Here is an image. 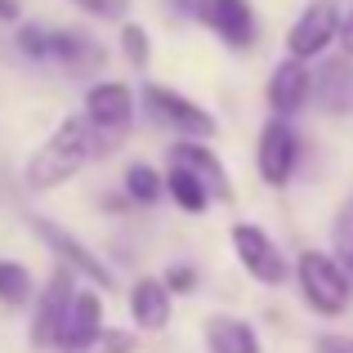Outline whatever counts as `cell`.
<instances>
[{"label": "cell", "mask_w": 353, "mask_h": 353, "mask_svg": "<svg viewBox=\"0 0 353 353\" xmlns=\"http://www.w3.org/2000/svg\"><path fill=\"white\" fill-rule=\"evenodd\" d=\"M206 349L210 353H264L255 327H250L246 318H233V313L206 318Z\"/></svg>", "instance_id": "obj_17"}, {"label": "cell", "mask_w": 353, "mask_h": 353, "mask_svg": "<svg viewBox=\"0 0 353 353\" xmlns=\"http://www.w3.org/2000/svg\"><path fill=\"white\" fill-rule=\"evenodd\" d=\"M32 228H36V237H41L45 246L54 250V255H59L63 268L81 273L85 282H94V286H112V268H108L81 237H72L63 224H54V219H45V215H32Z\"/></svg>", "instance_id": "obj_7"}, {"label": "cell", "mask_w": 353, "mask_h": 353, "mask_svg": "<svg viewBox=\"0 0 353 353\" xmlns=\"http://www.w3.org/2000/svg\"><path fill=\"white\" fill-rule=\"evenodd\" d=\"M170 309H174V295L165 291L161 277H139L130 286V318H134L139 331H161L170 322Z\"/></svg>", "instance_id": "obj_13"}, {"label": "cell", "mask_w": 353, "mask_h": 353, "mask_svg": "<svg viewBox=\"0 0 353 353\" xmlns=\"http://www.w3.org/2000/svg\"><path fill=\"white\" fill-rule=\"evenodd\" d=\"M161 282H165V291H170V295H188L192 286H197V273H192L188 264H174L170 273L161 277Z\"/></svg>", "instance_id": "obj_25"}, {"label": "cell", "mask_w": 353, "mask_h": 353, "mask_svg": "<svg viewBox=\"0 0 353 353\" xmlns=\"http://www.w3.org/2000/svg\"><path fill=\"white\" fill-rule=\"evenodd\" d=\"M0 300H5L9 309L32 300V273H27L23 264H14V259H0Z\"/></svg>", "instance_id": "obj_20"}, {"label": "cell", "mask_w": 353, "mask_h": 353, "mask_svg": "<svg viewBox=\"0 0 353 353\" xmlns=\"http://www.w3.org/2000/svg\"><path fill=\"white\" fill-rule=\"evenodd\" d=\"M336 41L345 45V59H353V5L340 14V32H336Z\"/></svg>", "instance_id": "obj_29"}, {"label": "cell", "mask_w": 353, "mask_h": 353, "mask_svg": "<svg viewBox=\"0 0 353 353\" xmlns=\"http://www.w3.org/2000/svg\"><path fill=\"white\" fill-rule=\"evenodd\" d=\"M336 246L345 255V264H353V201L340 210V224H336Z\"/></svg>", "instance_id": "obj_24"}, {"label": "cell", "mask_w": 353, "mask_h": 353, "mask_svg": "<svg viewBox=\"0 0 353 353\" xmlns=\"http://www.w3.org/2000/svg\"><path fill=\"white\" fill-rule=\"evenodd\" d=\"M161 192H165V183H161V174H157L152 165H143V161L125 165V197H130V201H139V206H152Z\"/></svg>", "instance_id": "obj_19"}, {"label": "cell", "mask_w": 353, "mask_h": 353, "mask_svg": "<svg viewBox=\"0 0 353 353\" xmlns=\"http://www.w3.org/2000/svg\"><path fill=\"white\" fill-rule=\"evenodd\" d=\"M313 353H353V336H318Z\"/></svg>", "instance_id": "obj_28"}, {"label": "cell", "mask_w": 353, "mask_h": 353, "mask_svg": "<svg viewBox=\"0 0 353 353\" xmlns=\"http://www.w3.org/2000/svg\"><path fill=\"white\" fill-rule=\"evenodd\" d=\"M94 331H103V300H99L94 291H77L72 304H68V318H63V331H59V345L54 349H72V345H81V340H90Z\"/></svg>", "instance_id": "obj_16"}, {"label": "cell", "mask_w": 353, "mask_h": 353, "mask_svg": "<svg viewBox=\"0 0 353 353\" xmlns=\"http://www.w3.org/2000/svg\"><path fill=\"white\" fill-rule=\"evenodd\" d=\"M309 94H313V72H309V63H295V59L277 63L273 77H268V108H273V117L291 121L304 103H309Z\"/></svg>", "instance_id": "obj_11"}, {"label": "cell", "mask_w": 353, "mask_h": 353, "mask_svg": "<svg viewBox=\"0 0 353 353\" xmlns=\"http://www.w3.org/2000/svg\"><path fill=\"white\" fill-rule=\"evenodd\" d=\"M161 183H165V192L174 197V206H179V210H188V215H201V210L210 206L206 188H201V183L192 179L188 170H179V165H170V170L161 174Z\"/></svg>", "instance_id": "obj_18"}, {"label": "cell", "mask_w": 353, "mask_h": 353, "mask_svg": "<svg viewBox=\"0 0 353 353\" xmlns=\"http://www.w3.org/2000/svg\"><path fill=\"white\" fill-rule=\"evenodd\" d=\"M14 41H18V54H27V59H36V63H45V59H50V27L23 23Z\"/></svg>", "instance_id": "obj_23"}, {"label": "cell", "mask_w": 353, "mask_h": 353, "mask_svg": "<svg viewBox=\"0 0 353 353\" xmlns=\"http://www.w3.org/2000/svg\"><path fill=\"white\" fill-rule=\"evenodd\" d=\"M85 121L94 130V148L99 157L112 152V139L125 134L134 121V90L125 81H99L85 90Z\"/></svg>", "instance_id": "obj_3"}, {"label": "cell", "mask_w": 353, "mask_h": 353, "mask_svg": "<svg viewBox=\"0 0 353 353\" xmlns=\"http://www.w3.org/2000/svg\"><path fill=\"white\" fill-rule=\"evenodd\" d=\"M170 165L188 170L192 179L206 188V197H215V201H233V179H228L224 161L215 157V148H210L206 139H179V143L170 148Z\"/></svg>", "instance_id": "obj_10"}, {"label": "cell", "mask_w": 353, "mask_h": 353, "mask_svg": "<svg viewBox=\"0 0 353 353\" xmlns=\"http://www.w3.org/2000/svg\"><path fill=\"white\" fill-rule=\"evenodd\" d=\"M121 54H125L130 68H148V59H152V41H148V32L139 23L121 27Z\"/></svg>", "instance_id": "obj_22"}, {"label": "cell", "mask_w": 353, "mask_h": 353, "mask_svg": "<svg viewBox=\"0 0 353 353\" xmlns=\"http://www.w3.org/2000/svg\"><path fill=\"white\" fill-rule=\"evenodd\" d=\"M295 282H300V295L318 318H340L353 300V282L345 273L336 255L327 250H300L295 259Z\"/></svg>", "instance_id": "obj_2"}, {"label": "cell", "mask_w": 353, "mask_h": 353, "mask_svg": "<svg viewBox=\"0 0 353 353\" xmlns=\"http://www.w3.org/2000/svg\"><path fill=\"white\" fill-rule=\"evenodd\" d=\"M72 5H81L85 14H94V18H121L130 0H72Z\"/></svg>", "instance_id": "obj_26"}, {"label": "cell", "mask_w": 353, "mask_h": 353, "mask_svg": "<svg viewBox=\"0 0 353 353\" xmlns=\"http://www.w3.org/2000/svg\"><path fill=\"white\" fill-rule=\"evenodd\" d=\"M318 108L327 112H345L353 103V59H327L318 72H313V94Z\"/></svg>", "instance_id": "obj_14"}, {"label": "cell", "mask_w": 353, "mask_h": 353, "mask_svg": "<svg viewBox=\"0 0 353 353\" xmlns=\"http://www.w3.org/2000/svg\"><path fill=\"white\" fill-rule=\"evenodd\" d=\"M90 157H99L90 121L85 117H68V121H59V125H54V134L45 139L32 157H27L23 179H27V188L50 192V188H59V183H68L72 174L85 170Z\"/></svg>", "instance_id": "obj_1"}, {"label": "cell", "mask_w": 353, "mask_h": 353, "mask_svg": "<svg viewBox=\"0 0 353 353\" xmlns=\"http://www.w3.org/2000/svg\"><path fill=\"white\" fill-rule=\"evenodd\" d=\"M130 349H134V336H130V331L103 327V331H94L90 340H81V345H72V349H54V353H130Z\"/></svg>", "instance_id": "obj_21"}, {"label": "cell", "mask_w": 353, "mask_h": 353, "mask_svg": "<svg viewBox=\"0 0 353 353\" xmlns=\"http://www.w3.org/2000/svg\"><path fill=\"white\" fill-rule=\"evenodd\" d=\"M0 18H5V23H14V18H18V0H0Z\"/></svg>", "instance_id": "obj_30"}, {"label": "cell", "mask_w": 353, "mask_h": 353, "mask_svg": "<svg viewBox=\"0 0 353 353\" xmlns=\"http://www.w3.org/2000/svg\"><path fill=\"white\" fill-rule=\"evenodd\" d=\"M295 161H300V134H295L291 121L273 117L264 130H259V148H255L259 179H264L268 188H282V183H291Z\"/></svg>", "instance_id": "obj_6"}, {"label": "cell", "mask_w": 353, "mask_h": 353, "mask_svg": "<svg viewBox=\"0 0 353 353\" xmlns=\"http://www.w3.org/2000/svg\"><path fill=\"white\" fill-rule=\"evenodd\" d=\"M50 59L63 63L68 72H94L103 63V45L77 27H63V32H50Z\"/></svg>", "instance_id": "obj_15"}, {"label": "cell", "mask_w": 353, "mask_h": 353, "mask_svg": "<svg viewBox=\"0 0 353 353\" xmlns=\"http://www.w3.org/2000/svg\"><path fill=\"white\" fill-rule=\"evenodd\" d=\"M72 295H77V273L63 268V264H54L50 282H45L41 300H36V318H32V345L36 349L59 345V331H63V318H68Z\"/></svg>", "instance_id": "obj_9"}, {"label": "cell", "mask_w": 353, "mask_h": 353, "mask_svg": "<svg viewBox=\"0 0 353 353\" xmlns=\"http://www.w3.org/2000/svg\"><path fill=\"white\" fill-rule=\"evenodd\" d=\"M233 250H237V264L264 286H282L286 273H291V268H286V255L277 250V241L259 224H233Z\"/></svg>", "instance_id": "obj_8"}, {"label": "cell", "mask_w": 353, "mask_h": 353, "mask_svg": "<svg viewBox=\"0 0 353 353\" xmlns=\"http://www.w3.org/2000/svg\"><path fill=\"white\" fill-rule=\"evenodd\" d=\"M206 27L228 45V50H250L255 41V14L246 0H210L206 5Z\"/></svg>", "instance_id": "obj_12"}, {"label": "cell", "mask_w": 353, "mask_h": 353, "mask_svg": "<svg viewBox=\"0 0 353 353\" xmlns=\"http://www.w3.org/2000/svg\"><path fill=\"white\" fill-rule=\"evenodd\" d=\"M170 5H174V14H179V18L206 23V5H210V0H170Z\"/></svg>", "instance_id": "obj_27"}, {"label": "cell", "mask_w": 353, "mask_h": 353, "mask_svg": "<svg viewBox=\"0 0 353 353\" xmlns=\"http://www.w3.org/2000/svg\"><path fill=\"white\" fill-rule=\"evenodd\" d=\"M336 32H340V5L313 0V5L291 23V32H286V54H291L295 63L322 59V54L331 50V41H336Z\"/></svg>", "instance_id": "obj_5"}, {"label": "cell", "mask_w": 353, "mask_h": 353, "mask_svg": "<svg viewBox=\"0 0 353 353\" xmlns=\"http://www.w3.org/2000/svg\"><path fill=\"white\" fill-rule=\"evenodd\" d=\"M143 108L152 112V121L170 125L179 139H215V130H219V121L206 108L170 85H143Z\"/></svg>", "instance_id": "obj_4"}]
</instances>
